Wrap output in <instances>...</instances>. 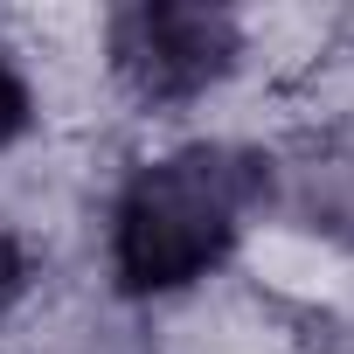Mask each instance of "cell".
Returning a JSON list of instances; mask_svg holds the SVG:
<instances>
[{
  "instance_id": "obj_4",
  "label": "cell",
  "mask_w": 354,
  "mask_h": 354,
  "mask_svg": "<svg viewBox=\"0 0 354 354\" xmlns=\"http://www.w3.org/2000/svg\"><path fill=\"white\" fill-rule=\"evenodd\" d=\"M21 292H28V250H21L15 230H0V313H8Z\"/></svg>"
},
{
  "instance_id": "obj_2",
  "label": "cell",
  "mask_w": 354,
  "mask_h": 354,
  "mask_svg": "<svg viewBox=\"0 0 354 354\" xmlns=\"http://www.w3.org/2000/svg\"><path fill=\"white\" fill-rule=\"evenodd\" d=\"M243 35L223 8H125L111 15V70L146 104H188L230 77Z\"/></svg>"
},
{
  "instance_id": "obj_3",
  "label": "cell",
  "mask_w": 354,
  "mask_h": 354,
  "mask_svg": "<svg viewBox=\"0 0 354 354\" xmlns=\"http://www.w3.org/2000/svg\"><path fill=\"white\" fill-rule=\"evenodd\" d=\"M28 125H35V84H28V70L8 49H0V153H8Z\"/></svg>"
},
{
  "instance_id": "obj_1",
  "label": "cell",
  "mask_w": 354,
  "mask_h": 354,
  "mask_svg": "<svg viewBox=\"0 0 354 354\" xmlns=\"http://www.w3.org/2000/svg\"><path fill=\"white\" fill-rule=\"evenodd\" d=\"M264 202V160L243 146H174L111 202V278L139 299L188 292L209 271L230 264V250L250 230V209Z\"/></svg>"
}]
</instances>
